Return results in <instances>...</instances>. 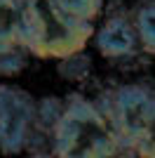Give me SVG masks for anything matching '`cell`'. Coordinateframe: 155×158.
<instances>
[{
	"label": "cell",
	"instance_id": "obj_1",
	"mask_svg": "<svg viewBox=\"0 0 155 158\" xmlns=\"http://www.w3.org/2000/svg\"><path fill=\"white\" fill-rule=\"evenodd\" d=\"M64 102V113L52 132V153L61 158H106L122 153L113 120L101 106L78 92Z\"/></svg>",
	"mask_w": 155,
	"mask_h": 158
},
{
	"label": "cell",
	"instance_id": "obj_2",
	"mask_svg": "<svg viewBox=\"0 0 155 158\" xmlns=\"http://www.w3.org/2000/svg\"><path fill=\"white\" fill-rule=\"evenodd\" d=\"M26 14V52L40 59H61L85 50L94 26L59 7L54 0H21Z\"/></svg>",
	"mask_w": 155,
	"mask_h": 158
},
{
	"label": "cell",
	"instance_id": "obj_3",
	"mask_svg": "<svg viewBox=\"0 0 155 158\" xmlns=\"http://www.w3.org/2000/svg\"><path fill=\"white\" fill-rule=\"evenodd\" d=\"M35 130V99L19 85H0V153L14 156L26 151Z\"/></svg>",
	"mask_w": 155,
	"mask_h": 158
},
{
	"label": "cell",
	"instance_id": "obj_4",
	"mask_svg": "<svg viewBox=\"0 0 155 158\" xmlns=\"http://www.w3.org/2000/svg\"><path fill=\"white\" fill-rule=\"evenodd\" d=\"M155 90L143 83H132V85L117 87L115 94L110 97V111L108 118L113 120V127L117 132L122 151L127 146L134 149L136 139L141 135L146 118H148L150 104H153Z\"/></svg>",
	"mask_w": 155,
	"mask_h": 158
},
{
	"label": "cell",
	"instance_id": "obj_5",
	"mask_svg": "<svg viewBox=\"0 0 155 158\" xmlns=\"http://www.w3.org/2000/svg\"><path fill=\"white\" fill-rule=\"evenodd\" d=\"M94 45L99 54L106 59H127L134 57L139 47V35H136L134 21L125 14H113L103 21L97 31L92 33Z\"/></svg>",
	"mask_w": 155,
	"mask_h": 158
},
{
	"label": "cell",
	"instance_id": "obj_6",
	"mask_svg": "<svg viewBox=\"0 0 155 158\" xmlns=\"http://www.w3.org/2000/svg\"><path fill=\"white\" fill-rule=\"evenodd\" d=\"M26 45V14L21 0H0V52Z\"/></svg>",
	"mask_w": 155,
	"mask_h": 158
},
{
	"label": "cell",
	"instance_id": "obj_7",
	"mask_svg": "<svg viewBox=\"0 0 155 158\" xmlns=\"http://www.w3.org/2000/svg\"><path fill=\"white\" fill-rule=\"evenodd\" d=\"M57 73L66 83H85L92 73V57L85 50H78L57 59Z\"/></svg>",
	"mask_w": 155,
	"mask_h": 158
},
{
	"label": "cell",
	"instance_id": "obj_8",
	"mask_svg": "<svg viewBox=\"0 0 155 158\" xmlns=\"http://www.w3.org/2000/svg\"><path fill=\"white\" fill-rule=\"evenodd\" d=\"M134 28L139 35V47L148 54H155V0L143 2L134 14Z\"/></svg>",
	"mask_w": 155,
	"mask_h": 158
},
{
	"label": "cell",
	"instance_id": "obj_9",
	"mask_svg": "<svg viewBox=\"0 0 155 158\" xmlns=\"http://www.w3.org/2000/svg\"><path fill=\"white\" fill-rule=\"evenodd\" d=\"M64 106L66 102L59 97H42L40 102H35V130L52 137V132L64 113Z\"/></svg>",
	"mask_w": 155,
	"mask_h": 158
},
{
	"label": "cell",
	"instance_id": "obj_10",
	"mask_svg": "<svg viewBox=\"0 0 155 158\" xmlns=\"http://www.w3.org/2000/svg\"><path fill=\"white\" fill-rule=\"evenodd\" d=\"M54 2L64 7L68 14L87 21H94L103 10V0H54Z\"/></svg>",
	"mask_w": 155,
	"mask_h": 158
},
{
	"label": "cell",
	"instance_id": "obj_11",
	"mask_svg": "<svg viewBox=\"0 0 155 158\" xmlns=\"http://www.w3.org/2000/svg\"><path fill=\"white\" fill-rule=\"evenodd\" d=\"M134 151L141 153V156L155 158V94H153V104H150L146 125H143L141 135H139V139H136V144H134Z\"/></svg>",
	"mask_w": 155,
	"mask_h": 158
},
{
	"label": "cell",
	"instance_id": "obj_12",
	"mask_svg": "<svg viewBox=\"0 0 155 158\" xmlns=\"http://www.w3.org/2000/svg\"><path fill=\"white\" fill-rule=\"evenodd\" d=\"M24 50V47H21ZM19 47H12L7 52H0V76L2 78H12V76H19L26 69V54L21 52Z\"/></svg>",
	"mask_w": 155,
	"mask_h": 158
}]
</instances>
